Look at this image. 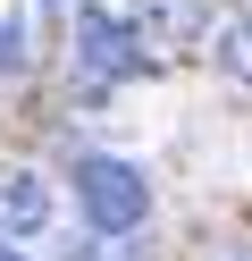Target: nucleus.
<instances>
[{
    "label": "nucleus",
    "instance_id": "f257e3e1",
    "mask_svg": "<svg viewBox=\"0 0 252 261\" xmlns=\"http://www.w3.org/2000/svg\"><path fill=\"white\" fill-rule=\"evenodd\" d=\"M143 68V51H134L126 17H109V9H76V25H67V76H76L84 93H109L118 76Z\"/></svg>",
    "mask_w": 252,
    "mask_h": 261
},
{
    "label": "nucleus",
    "instance_id": "f03ea898",
    "mask_svg": "<svg viewBox=\"0 0 252 261\" xmlns=\"http://www.w3.org/2000/svg\"><path fill=\"white\" fill-rule=\"evenodd\" d=\"M76 202H84V219H93L101 236H126V227H143L151 186H143V169H134V160L93 152V160H76Z\"/></svg>",
    "mask_w": 252,
    "mask_h": 261
},
{
    "label": "nucleus",
    "instance_id": "7ed1b4c3",
    "mask_svg": "<svg viewBox=\"0 0 252 261\" xmlns=\"http://www.w3.org/2000/svg\"><path fill=\"white\" fill-rule=\"evenodd\" d=\"M42 219H50V186L34 169H0V227L9 236H34Z\"/></svg>",
    "mask_w": 252,
    "mask_h": 261
},
{
    "label": "nucleus",
    "instance_id": "20e7f679",
    "mask_svg": "<svg viewBox=\"0 0 252 261\" xmlns=\"http://www.w3.org/2000/svg\"><path fill=\"white\" fill-rule=\"evenodd\" d=\"M218 34H227V42H218V59H227V76H235V85H252V9H244V17H227Z\"/></svg>",
    "mask_w": 252,
    "mask_h": 261
},
{
    "label": "nucleus",
    "instance_id": "39448f33",
    "mask_svg": "<svg viewBox=\"0 0 252 261\" xmlns=\"http://www.w3.org/2000/svg\"><path fill=\"white\" fill-rule=\"evenodd\" d=\"M17 68H25V17L9 9L0 17V76H17Z\"/></svg>",
    "mask_w": 252,
    "mask_h": 261
},
{
    "label": "nucleus",
    "instance_id": "423d86ee",
    "mask_svg": "<svg viewBox=\"0 0 252 261\" xmlns=\"http://www.w3.org/2000/svg\"><path fill=\"white\" fill-rule=\"evenodd\" d=\"M0 261H17V244H9V236H0Z\"/></svg>",
    "mask_w": 252,
    "mask_h": 261
}]
</instances>
